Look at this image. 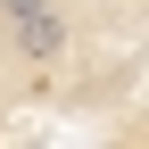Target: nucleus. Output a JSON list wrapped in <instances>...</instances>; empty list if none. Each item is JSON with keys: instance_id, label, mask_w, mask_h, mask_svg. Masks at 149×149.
Masks as SVG:
<instances>
[{"instance_id": "1", "label": "nucleus", "mask_w": 149, "mask_h": 149, "mask_svg": "<svg viewBox=\"0 0 149 149\" xmlns=\"http://www.w3.org/2000/svg\"><path fill=\"white\" fill-rule=\"evenodd\" d=\"M66 8H42V17H25V25H17V50H25V58H58L66 50Z\"/></svg>"}, {"instance_id": "2", "label": "nucleus", "mask_w": 149, "mask_h": 149, "mask_svg": "<svg viewBox=\"0 0 149 149\" xmlns=\"http://www.w3.org/2000/svg\"><path fill=\"white\" fill-rule=\"evenodd\" d=\"M42 8H58V0H0V17H8V25H25V17H42Z\"/></svg>"}]
</instances>
